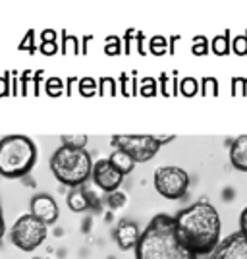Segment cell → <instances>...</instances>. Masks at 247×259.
<instances>
[{
    "mask_svg": "<svg viewBox=\"0 0 247 259\" xmlns=\"http://www.w3.org/2000/svg\"><path fill=\"white\" fill-rule=\"evenodd\" d=\"M174 219V232L183 248L195 257L209 255L220 242V215L209 201H197L185 207Z\"/></svg>",
    "mask_w": 247,
    "mask_h": 259,
    "instance_id": "cell-1",
    "label": "cell"
},
{
    "mask_svg": "<svg viewBox=\"0 0 247 259\" xmlns=\"http://www.w3.org/2000/svg\"><path fill=\"white\" fill-rule=\"evenodd\" d=\"M135 259H197L180 244L170 215H157L139 234Z\"/></svg>",
    "mask_w": 247,
    "mask_h": 259,
    "instance_id": "cell-2",
    "label": "cell"
},
{
    "mask_svg": "<svg viewBox=\"0 0 247 259\" xmlns=\"http://www.w3.org/2000/svg\"><path fill=\"white\" fill-rule=\"evenodd\" d=\"M37 145L31 138L22 134H12L0 140V176L23 178L31 172L37 162Z\"/></svg>",
    "mask_w": 247,
    "mask_h": 259,
    "instance_id": "cell-3",
    "label": "cell"
},
{
    "mask_svg": "<svg viewBox=\"0 0 247 259\" xmlns=\"http://www.w3.org/2000/svg\"><path fill=\"white\" fill-rule=\"evenodd\" d=\"M93 159L85 149H74L60 145L51 157V170L54 178L64 186L77 188L91 178Z\"/></svg>",
    "mask_w": 247,
    "mask_h": 259,
    "instance_id": "cell-4",
    "label": "cell"
},
{
    "mask_svg": "<svg viewBox=\"0 0 247 259\" xmlns=\"http://www.w3.org/2000/svg\"><path fill=\"white\" fill-rule=\"evenodd\" d=\"M46 225L41 221H37L33 215L25 213V215L18 217V221L12 225L10 232V242L22 251H33L37 249L46 238Z\"/></svg>",
    "mask_w": 247,
    "mask_h": 259,
    "instance_id": "cell-5",
    "label": "cell"
},
{
    "mask_svg": "<svg viewBox=\"0 0 247 259\" xmlns=\"http://www.w3.org/2000/svg\"><path fill=\"white\" fill-rule=\"evenodd\" d=\"M110 143L114 149H120L129 155L135 164L155 159V155L161 149V145L153 136H120L118 134V136H112Z\"/></svg>",
    "mask_w": 247,
    "mask_h": 259,
    "instance_id": "cell-6",
    "label": "cell"
},
{
    "mask_svg": "<svg viewBox=\"0 0 247 259\" xmlns=\"http://www.w3.org/2000/svg\"><path fill=\"white\" fill-rule=\"evenodd\" d=\"M189 174L180 166H161L155 172V190L166 199H180L187 194Z\"/></svg>",
    "mask_w": 247,
    "mask_h": 259,
    "instance_id": "cell-7",
    "label": "cell"
},
{
    "mask_svg": "<svg viewBox=\"0 0 247 259\" xmlns=\"http://www.w3.org/2000/svg\"><path fill=\"white\" fill-rule=\"evenodd\" d=\"M209 259H247V240L241 232H234L222 242H218Z\"/></svg>",
    "mask_w": 247,
    "mask_h": 259,
    "instance_id": "cell-8",
    "label": "cell"
},
{
    "mask_svg": "<svg viewBox=\"0 0 247 259\" xmlns=\"http://www.w3.org/2000/svg\"><path fill=\"white\" fill-rule=\"evenodd\" d=\"M91 176H93V182L97 184L103 192H114L118 190L124 176L110 164L108 159H98L97 162H93V168H91Z\"/></svg>",
    "mask_w": 247,
    "mask_h": 259,
    "instance_id": "cell-9",
    "label": "cell"
},
{
    "mask_svg": "<svg viewBox=\"0 0 247 259\" xmlns=\"http://www.w3.org/2000/svg\"><path fill=\"white\" fill-rule=\"evenodd\" d=\"M29 215H33L37 221H41L43 225H54L58 221V203L54 201L53 195L48 194H37L31 199V205H29Z\"/></svg>",
    "mask_w": 247,
    "mask_h": 259,
    "instance_id": "cell-10",
    "label": "cell"
},
{
    "mask_svg": "<svg viewBox=\"0 0 247 259\" xmlns=\"http://www.w3.org/2000/svg\"><path fill=\"white\" fill-rule=\"evenodd\" d=\"M139 227L133 223V221H120L118 227H116V232H114V238H116V244H118L120 249L128 251V249H135L137 242H139Z\"/></svg>",
    "mask_w": 247,
    "mask_h": 259,
    "instance_id": "cell-11",
    "label": "cell"
},
{
    "mask_svg": "<svg viewBox=\"0 0 247 259\" xmlns=\"http://www.w3.org/2000/svg\"><path fill=\"white\" fill-rule=\"evenodd\" d=\"M230 161H232V166L241 170V172H247V134L245 136H239L232 141L230 145Z\"/></svg>",
    "mask_w": 247,
    "mask_h": 259,
    "instance_id": "cell-12",
    "label": "cell"
},
{
    "mask_svg": "<svg viewBox=\"0 0 247 259\" xmlns=\"http://www.w3.org/2000/svg\"><path fill=\"white\" fill-rule=\"evenodd\" d=\"M68 207L74 211V213H83L91 207V195L87 194L81 186L72 188V192L68 194Z\"/></svg>",
    "mask_w": 247,
    "mask_h": 259,
    "instance_id": "cell-13",
    "label": "cell"
},
{
    "mask_svg": "<svg viewBox=\"0 0 247 259\" xmlns=\"http://www.w3.org/2000/svg\"><path fill=\"white\" fill-rule=\"evenodd\" d=\"M108 161H110V164H112L122 176L129 174L133 170V166H135V162L131 161V157L126 155L124 151H120V149H114V153L108 157Z\"/></svg>",
    "mask_w": 247,
    "mask_h": 259,
    "instance_id": "cell-14",
    "label": "cell"
},
{
    "mask_svg": "<svg viewBox=\"0 0 247 259\" xmlns=\"http://www.w3.org/2000/svg\"><path fill=\"white\" fill-rule=\"evenodd\" d=\"M211 53H215L216 56H226L230 53V31H226L224 35H216L211 43Z\"/></svg>",
    "mask_w": 247,
    "mask_h": 259,
    "instance_id": "cell-15",
    "label": "cell"
},
{
    "mask_svg": "<svg viewBox=\"0 0 247 259\" xmlns=\"http://www.w3.org/2000/svg\"><path fill=\"white\" fill-rule=\"evenodd\" d=\"M199 91V81L195 77H183L178 81V93H182L183 97H193Z\"/></svg>",
    "mask_w": 247,
    "mask_h": 259,
    "instance_id": "cell-16",
    "label": "cell"
},
{
    "mask_svg": "<svg viewBox=\"0 0 247 259\" xmlns=\"http://www.w3.org/2000/svg\"><path fill=\"white\" fill-rule=\"evenodd\" d=\"M60 141H62V145L64 147H74V149H85L87 141H89V138L87 136H83V134H72V136H62L60 138Z\"/></svg>",
    "mask_w": 247,
    "mask_h": 259,
    "instance_id": "cell-17",
    "label": "cell"
},
{
    "mask_svg": "<svg viewBox=\"0 0 247 259\" xmlns=\"http://www.w3.org/2000/svg\"><path fill=\"white\" fill-rule=\"evenodd\" d=\"M79 93L83 97H93L95 93H98V81L93 77H81L79 79Z\"/></svg>",
    "mask_w": 247,
    "mask_h": 259,
    "instance_id": "cell-18",
    "label": "cell"
},
{
    "mask_svg": "<svg viewBox=\"0 0 247 259\" xmlns=\"http://www.w3.org/2000/svg\"><path fill=\"white\" fill-rule=\"evenodd\" d=\"M126 201H128V195L124 192H120V190H114V192L107 194V203L110 209H122L126 205Z\"/></svg>",
    "mask_w": 247,
    "mask_h": 259,
    "instance_id": "cell-19",
    "label": "cell"
},
{
    "mask_svg": "<svg viewBox=\"0 0 247 259\" xmlns=\"http://www.w3.org/2000/svg\"><path fill=\"white\" fill-rule=\"evenodd\" d=\"M44 89H46V93H48L51 97H60V95L64 93V81H62L60 77H48Z\"/></svg>",
    "mask_w": 247,
    "mask_h": 259,
    "instance_id": "cell-20",
    "label": "cell"
},
{
    "mask_svg": "<svg viewBox=\"0 0 247 259\" xmlns=\"http://www.w3.org/2000/svg\"><path fill=\"white\" fill-rule=\"evenodd\" d=\"M161 83H162V93L164 97H174L178 93V81L170 77L168 74H162L161 76Z\"/></svg>",
    "mask_w": 247,
    "mask_h": 259,
    "instance_id": "cell-21",
    "label": "cell"
},
{
    "mask_svg": "<svg viewBox=\"0 0 247 259\" xmlns=\"http://www.w3.org/2000/svg\"><path fill=\"white\" fill-rule=\"evenodd\" d=\"M98 93L103 97H114L116 95V81L112 77H103L98 81Z\"/></svg>",
    "mask_w": 247,
    "mask_h": 259,
    "instance_id": "cell-22",
    "label": "cell"
},
{
    "mask_svg": "<svg viewBox=\"0 0 247 259\" xmlns=\"http://www.w3.org/2000/svg\"><path fill=\"white\" fill-rule=\"evenodd\" d=\"M201 93L205 97H216L218 95V81L216 77H205L201 83Z\"/></svg>",
    "mask_w": 247,
    "mask_h": 259,
    "instance_id": "cell-23",
    "label": "cell"
},
{
    "mask_svg": "<svg viewBox=\"0 0 247 259\" xmlns=\"http://www.w3.org/2000/svg\"><path fill=\"white\" fill-rule=\"evenodd\" d=\"M149 51L157 56H162V54L168 51V41L164 37H153L149 43Z\"/></svg>",
    "mask_w": 247,
    "mask_h": 259,
    "instance_id": "cell-24",
    "label": "cell"
},
{
    "mask_svg": "<svg viewBox=\"0 0 247 259\" xmlns=\"http://www.w3.org/2000/svg\"><path fill=\"white\" fill-rule=\"evenodd\" d=\"M62 53L66 54H77L79 53V39L74 35H64V41H62Z\"/></svg>",
    "mask_w": 247,
    "mask_h": 259,
    "instance_id": "cell-25",
    "label": "cell"
},
{
    "mask_svg": "<svg viewBox=\"0 0 247 259\" xmlns=\"http://www.w3.org/2000/svg\"><path fill=\"white\" fill-rule=\"evenodd\" d=\"M137 91H139L143 97H153V95L157 93V81H155L153 77H145V79L141 81V85L137 87Z\"/></svg>",
    "mask_w": 247,
    "mask_h": 259,
    "instance_id": "cell-26",
    "label": "cell"
},
{
    "mask_svg": "<svg viewBox=\"0 0 247 259\" xmlns=\"http://www.w3.org/2000/svg\"><path fill=\"white\" fill-rule=\"evenodd\" d=\"M232 51H234L237 56H245L247 54V33L237 35L236 39L232 41Z\"/></svg>",
    "mask_w": 247,
    "mask_h": 259,
    "instance_id": "cell-27",
    "label": "cell"
},
{
    "mask_svg": "<svg viewBox=\"0 0 247 259\" xmlns=\"http://www.w3.org/2000/svg\"><path fill=\"white\" fill-rule=\"evenodd\" d=\"M120 51H122V47H120L118 37H107V41H105V54L116 56V54H120Z\"/></svg>",
    "mask_w": 247,
    "mask_h": 259,
    "instance_id": "cell-28",
    "label": "cell"
},
{
    "mask_svg": "<svg viewBox=\"0 0 247 259\" xmlns=\"http://www.w3.org/2000/svg\"><path fill=\"white\" fill-rule=\"evenodd\" d=\"M191 53L195 56H205V54L209 53V43H207L205 37H195L193 45H191Z\"/></svg>",
    "mask_w": 247,
    "mask_h": 259,
    "instance_id": "cell-29",
    "label": "cell"
},
{
    "mask_svg": "<svg viewBox=\"0 0 247 259\" xmlns=\"http://www.w3.org/2000/svg\"><path fill=\"white\" fill-rule=\"evenodd\" d=\"M10 79H12V74H4V76H0V97H8V95L12 93Z\"/></svg>",
    "mask_w": 247,
    "mask_h": 259,
    "instance_id": "cell-30",
    "label": "cell"
},
{
    "mask_svg": "<svg viewBox=\"0 0 247 259\" xmlns=\"http://www.w3.org/2000/svg\"><path fill=\"white\" fill-rule=\"evenodd\" d=\"M243 87H245V79L243 77H236L234 79V87H232V93L236 97H243Z\"/></svg>",
    "mask_w": 247,
    "mask_h": 259,
    "instance_id": "cell-31",
    "label": "cell"
},
{
    "mask_svg": "<svg viewBox=\"0 0 247 259\" xmlns=\"http://www.w3.org/2000/svg\"><path fill=\"white\" fill-rule=\"evenodd\" d=\"M33 39H35V33L29 31L27 35H25V41H22V43H20V49H22V51H31V53H33V51H35Z\"/></svg>",
    "mask_w": 247,
    "mask_h": 259,
    "instance_id": "cell-32",
    "label": "cell"
},
{
    "mask_svg": "<svg viewBox=\"0 0 247 259\" xmlns=\"http://www.w3.org/2000/svg\"><path fill=\"white\" fill-rule=\"evenodd\" d=\"M41 53L44 56H53V54L58 53V45L56 43H41Z\"/></svg>",
    "mask_w": 247,
    "mask_h": 259,
    "instance_id": "cell-33",
    "label": "cell"
},
{
    "mask_svg": "<svg viewBox=\"0 0 247 259\" xmlns=\"http://www.w3.org/2000/svg\"><path fill=\"white\" fill-rule=\"evenodd\" d=\"M239 232H241L247 240V207L241 211V215H239Z\"/></svg>",
    "mask_w": 247,
    "mask_h": 259,
    "instance_id": "cell-34",
    "label": "cell"
},
{
    "mask_svg": "<svg viewBox=\"0 0 247 259\" xmlns=\"http://www.w3.org/2000/svg\"><path fill=\"white\" fill-rule=\"evenodd\" d=\"M41 39H43V43H56V31L54 29H44L41 33Z\"/></svg>",
    "mask_w": 247,
    "mask_h": 259,
    "instance_id": "cell-35",
    "label": "cell"
},
{
    "mask_svg": "<svg viewBox=\"0 0 247 259\" xmlns=\"http://www.w3.org/2000/svg\"><path fill=\"white\" fill-rule=\"evenodd\" d=\"M153 138L157 140L159 145H164V143H170V141L176 140V136H172V134H170V136H153Z\"/></svg>",
    "mask_w": 247,
    "mask_h": 259,
    "instance_id": "cell-36",
    "label": "cell"
},
{
    "mask_svg": "<svg viewBox=\"0 0 247 259\" xmlns=\"http://www.w3.org/2000/svg\"><path fill=\"white\" fill-rule=\"evenodd\" d=\"M6 236V223H4V213H2V207H0V240Z\"/></svg>",
    "mask_w": 247,
    "mask_h": 259,
    "instance_id": "cell-37",
    "label": "cell"
},
{
    "mask_svg": "<svg viewBox=\"0 0 247 259\" xmlns=\"http://www.w3.org/2000/svg\"><path fill=\"white\" fill-rule=\"evenodd\" d=\"M89 41H91V37H87L85 39V45L89 43ZM81 53H87V47H83V51H81Z\"/></svg>",
    "mask_w": 247,
    "mask_h": 259,
    "instance_id": "cell-38",
    "label": "cell"
},
{
    "mask_svg": "<svg viewBox=\"0 0 247 259\" xmlns=\"http://www.w3.org/2000/svg\"><path fill=\"white\" fill-rule=\"evenodd\" d=\"M243 97H247V79H245V87H243Z\"/></svg>",
    "mask_w": 247,
    "mask_h": 259,
    "instance_id": "cell-39",
    "label": "cell"
}]
</instances>
